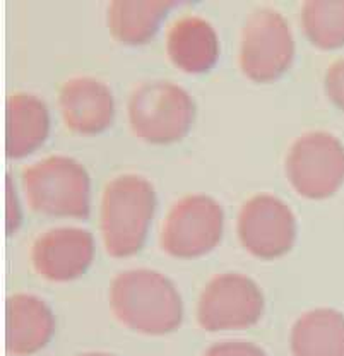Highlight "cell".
<instances>
[{
    "label": "cell",
    "instance_id": "cell-1",
    "mask_svg": "<svg viewBox=\"0 0 344 356\" xmlns=\"http://www.w3.org/2000/svg\"><path fill=\"white\" fill-rule=\"evenodd\" d=\"M110 309L129 329L160 336L175 331L183 303L175 284L154 269L122 270L110 284Z\"/></svg>",
    "mask_w": 344,
    "mask_h": 356
},
{
    "label": "cell",
    "instance_id": "cell-2",
    "mask_svg": "<svg viewBox=\"0 0 344 356\" xmlns=\"http://www.w3.org/2000/svg\"><path fill=\"white\" fill-rule=\"evenodd\" d=\"M154 209L156 192L147 178L136 173L112 178L101 195V233L108 254H136L146 240Z\"/></svg>",
    "mask_w": 344,
    "mask_h": 356
},
{
    "label": "cell",
    "instance_id": "cell-3",
    "mask_svg": "<svg viewBox=\"0 0 344 356\" xmlns=\"http://www.w3.org/2000/svg\"><path fill=\"white\" fill-rule=\"evenodd\" d=\"M29 206L51 216L84 218L90 213L91 181L86 168L70 156L51 154L26 166Z\"/></svg>",
    "mask_w": 344,
    "mask_h": 356
},
{
    "label": "cell",
    "instance_id": "cell-4",
    "mask_svg": "<svg viewBox=\"0 0 344 356\" xmlns=\"http://www.w3.org/2000/svg\"><path fill=\"white\" fill-rule=\"evenodd\" d=\"M129 120L142 139L170 143L183 136L195 115L190 92L170 79H147L129 95Z\"/></svg>",
    "mask_w": 344,
    "mask_h": 356
},
{
    "label": "cell",
    "instance_id": "cell-5",
    "mask_svg": "<svg viewBox=\"0 0 344 356\" xmlns=\"http://www.w3.org/2000/svg\"><path fill=\"white\" fill-rule=\"evenodd\" d=\"M286 175L305 197H329L344 181V144L329 131L303 132L288 149Z\"/></svg>",
    "mask_w": 344,
    "mask_h": 356
},
{
    "label": "cell",
    "instance_id": "cell-6",
    "mask_svg": "<svg viewBox=\"0 0 344 356\" xmlns=\"http://www.w3.org/2000/svg\"><path fill=\"white\" fill-rule=\"evenodd\" d=\"M295 55L290 22L275 7H257L247 17L240 43V64L257 81L275 79Z\"/></svg>",
    "mask_w": 344,
    "mask_h": 356
},
{
    "label": "cell",
    "instance_id": "cell-7",
    "mask_svg": "<svg viewBox=\"0 0 344 356\" xmlns=\"http://www.w3.org/2000/svg\"><path fill=\"white\" fill-rule=\"evenodd\" d=\"M223 221V207L216 199L204 194L185 195L173 204L163 221V248L173 257H199L220 242Z\"/></svg>",
    "mask_w": 344,
    "mask_h": 356
},
{
    "label": "cell",
    "instance_id": "cell-8",
    "mask_svg": "<svg viewBox=\"0 0 344 356\" xmlns=\"http://www.w3.org/2000/svg\"><path fill=\"white\" fill-rule=\"evenodd\" d=\"M264 310V295L245 274L214 276L202 289L197 321L206 331H231L254 325Z\"/></svg>",
    "mask_w": 344,
    "mask_h": 356
},
{
    "label": "cell",
    "instance_id": "cell-9",
    "mask_svg": "<svg viewBox=\"0 0 344 356\" xmlns=\"http://www.w3.org/2000/svg\"><path fill=\"white\" fill-rule=\"evenodd\" d=\"M238 236L250 254L275 259L286 254L297 238V218L284 200L257 194L242 206Z\"/></svg>",
    "mask_w": 344,
    "mask_h": 356
},
{
    "label": "cell",
    "instance_id": "cell-10",
    "mask_svg": "<svg viewBox=\"0 0 344 356\" xmlns=\"http://www.w3.org/2000/svg\"><path fill=\"white\" fill-rule=\"evenodd\" d=\"M95 255V238L88 229L60 226L35 240L31 262L38 274L51 281H70L88 269Z\"/></svg>",
    "mask_w": 344,
    "mask_h": 356
},
{
    "label": "cell",
    "instance_id": "cell-11",
    "mask_svg": "<svg viewBox=\"0 0 344 356\" xmlns=\"http://www.w3.org/2000/svg\"><path fill=\"white\" fill-rule=\"evenodd\" d=\"M58 105L65 122L72 131L99 132L113 118L112 89L99 77L72 76L58 91Z\"/></svg>",
    "mask_w": 344,
    "mask_h": 356
},
{
    "label": "cell",
    "instance_id": "cell-12",
    "mask_svg": "<svg viewBox=\"0 0 344 356\" xmlns=\"http://www.w3.org/2000/svg\"><path fill=\"white\" fill-rule=\"evenodd\" d=\"M7 350L26 356L47 346L55 332L54 312L47 302L31 293H16L7 303Z\"/></svg>",
    "mask_w": 344,
    "mask_h": 356
},
{
    "label": "cell",
    "instance_id": "cell-13",
    "mask_svg": "<svg viewBox=\"0 0 344 356\" xmlns=\"http://www.w3.org/2000/svg\"><path fill=\"white\" fill-rule=\"evenodd\" d=\"M170 58L183 70L201 72L216 62L220 43L214 26L197 14H185L166 33Z\"/></svg>",
    "mask_w": 344,
    "mask_h": 356
},
{
    "label": "cell",
    "instance_id": "cell-14",
    "mask_svg": "<svg viewBox=\"0 0 344 356\" xmlns=\"http://www.w3.org/2000/svg\"><path fill=\"white\" fill-rule=\"evenodd\" d=\"M293 356H344V314L313 309L300 315L290 336Z\"/></svg>",
    "mask_w": 344,
    "mask_h": 356
},
{
    "label": "cell",
    "instance_id": "cell-15",
    "mask_svg": "<svg viewBox=\"0 0 344 356\" xmlns=\"http://www.w3.org/2000/svg\"><path fill=\"white\" fill-rule=\"evenodd\" d=\"M9 140L7 153L13 158L35 149L45 140L50 129V113L40 96L28 91L13 92L9 98Z\"/></svg>",
    "mask_w": 344,
    "mask_h": 356
},
{
    "label": "cell",
    "instance_id": "cell-16",
    "mask_svg": "<svg viewBox=\"0 0 344 356\" xmlns=\"http://www.w3.org/2000/svg\"><path fill=\"white\" fill-rule=\"evenodd\" d=\"M173 0H112L108 24L115 38L125 43H142L156 31Z\"/></svg>",
    "mask_w": 344,
    "mask_h": 356
},
{
    "label": "cell",
    "instance_id": "cell-17",
    "mask_svg": "<svg viewBox=\"0 0 344 356\" xmlns=\"http://www.w3.org/2000/svg\"><path fill=\"white\" fill-rule=\"evenodd\" d=\"M302 24L319 47L344 43V0H306L302 6Z\"/></svg>",
    "mask_w": 344,
    "mask_h": 356
},
{
    "label": "cell",
    "instance_id": "cell-18",
    "mask_svg": "<svg viewBox=\"0 0 344 356\" xmlns=\"http://www.w3.org/2000/svg\"><path fill=\"white\" fill-rule=\"evenodd\" d=\"M204 356H268L265 351L250 341L227 339L211 344Z\"/></svg>",
    "mask_w": 344,
    "mask_h": 356
},
{
    "label": "cell",
    "instance_id": "cell-19",
    "mask_svg": "<svg viewBox=\"0 0 344 356\" xmlns=\"http://www.w3.org/2000/svg\"><path fill=\"white\" fill-rule=\"evenodd\" d=\"M325 89L332 102L344 108V57L329 65L325 74Z\"/></svg>",
    "mask_w": 344,
    "mask_h": 356
},
{
    "label": "cell",
    "instance_id": "cell-20",
    "mask_svg": "<svg viewBox=\"0 0 344 356\" xmlns=\"http://www.w3.org/2000/svg\"><path fill=\"white\" fill-rule=\"evenodd\" d=\"M79 356H113V355L101 353V351H92V353H83V355H79Z\"/></svg>",
    "mask_w": 344,
    "mask_h": 356
}]
</instances>
